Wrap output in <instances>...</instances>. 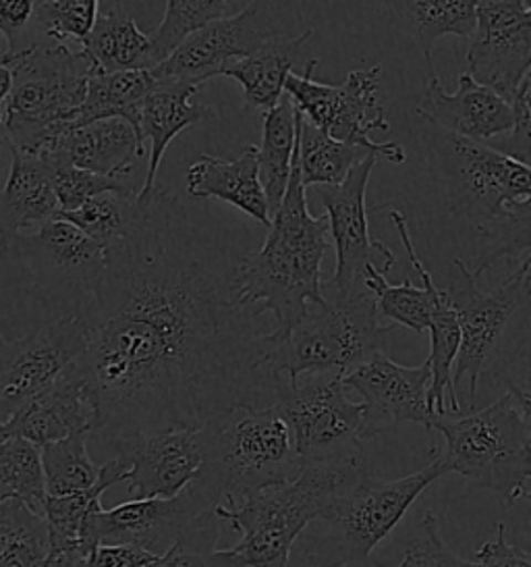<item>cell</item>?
Listing matches in <instances>:
<instances>
[{"mask_svg": "<svg viewBox=\"0 0 531 567\" xmlns=\"http://www.w3.org/2000/svg\"><path fill=\"white\" fill-rule=\"evenodd\" d=\"M11 151V171L0 189V258L17 235L32 234L59 213L50 168L40 154Z\"/></svg>", "mask_w": 531, "mask_h": 567, "instance_id": "d4e9b609", "label": "cell"}, {"mask_svg": "<svg viewBox=\"0 0 531 567\" xmlns=\"http://www.w3.org/2000/svg\"><path fill=\"white\" fill-rule=\"evenodd\" d=\"M314 30L308 28L295 38H274L262 49L239 59L222 71L220 78H229L243 90V109L272 111L284 94V82L293 73L299 61L305 56Z\"/></svg>", "mask_w": 531, "mask_h": 567, "instance_id": "4316f807", "label": "cell"}, {"mask_svg": "<svg viewBox=\"0 0 531 567\" xmlns=\"http://www.w3.org/2000/svg\"><path fill=\"white\" fill-rule=\"evenodd\" d=\"M96 429V403L75 360L65 372L28 401L15 416L0 426L2 436H21L42 447L71 434H92Z\"/></svg>", "mask_w": 531, "mask_h": 567, "instance_id": "7402d4cb", "label": "cell"}, {"mask_svg": "<svg viewBox=\"0 0 531 567\" xmlns=\"http://www.w3.org/2000/svg\"><path fill=\"white\" fill-rule=\"evenodd\" d=\"M347 391L362 398L365 424L376 439L391 426L419 424L431 439L434 412L428 401L430 367H403L386 353H376L343 377Z\"/></svg>", "mask_w": 531, "mask_h": 567, "instance_id": "d6986e66", "label": "cell"}, {"mask_svg": "<svg viewBox=\"0 0 531 567\" xmlns=\"http://www.w3.org/2000/svg\"><path fill=\"white\" fill-rule=\"evenodd\" d=\"M156 80V78H154ZM198 85L156 80L142 106L139 142H149L146 182L137 192V202L146 204L156 187V175L170 142L185 130L216 117L215 111L196 101Z\"/></svg>", "mask_w": 531, "mask_h": 567, "instance_id": "cb8c5ba5", "label": "cell"}, {"mask_svg": "<svg viewBox=\"0 0 531 567\" xmlns=\"http://www.w3.org/2000/svg\"><path fill=\"white\" fill-rule=\"evenodd\" d=\"M378 163L376 154H369L345 177V182L320 189V202L326 210L331 246L336 254V267L324 291L339 298L364 293L367 268H381L388 272L395 267V254L382 241L369 237L365 192L372 171Z\"/></svg>", "mask_w": 531, "mask_h": 567, "instance_id": "9a60e30c", "label": "cell"}, {"mask_svg": "<svg viewBox=\"0 0 531 567\" xmlns=\"http://www.w3.org/2000/svg\"><path fill=\"white\" fill-rule=\"evenodd\" d=\"M158 557L137 545H96L85 555V567H152Z\"/></svg>", "mask_w": 531, "mask_h": 567, "instance_id": "7dc6e473", "label": "cell"}, {"mask_svg": "<svg viewBox=\"0 0 531 567\" xmlns=\"http://www.w3.org/2000/svg\"><path fill=\"white\" fill-rule=\"evenodd\" d=\"M4 343H7V339H4L2 333H0V351H2V348H4Z\"/></svg>", "mask_w": 531, "mask_h": 567, "instance_id": "816d5d0a", "label": "cell"}, {"mask_svg": "<svg viewBox=\"0 0 531 567\" xmlns=\"http://www.w3.org/2000/svg\"><path fill=\"white\" fill-rule=\"evenodd\" d=\"M329 248V220L314 217L308 206L295 137L291 177L264 246L241 256L235 270L237 300L270 317V341L289 333L310 303L324 300L322 262Z\"/></svg>", "mask_w": 531, "mask_h": 567, "instance_id": "7a4b0ae2", "label": "cell"}, {"mask_svg": "<svg viewBox=\"0 0 531 567\" xmlns=\"http://www.w3.org/2000/svg\"><path fill=\"white\" fill-rule=\"evenodd\" d=\"M125 464L135 499H168L201 474L206 445L201 429L137 433L111 445Z\"/></svg>", "mask_w": 531, "mask_h": 567, "instance_id": "ffe728a7", "label": "cell"}, {"mask_svg": "<svg viewBox=\"0 0 531 567\" xmlns=\"http://www.w3.org/2000/svg\"><path fill=\"white\" fill-rule=\"evenodd\" d=\"M528 384H507L494 403L448 422L436 417L434 433L445 436L440 455L448 474L498 495L507 507L530 497L531 416Z\"/></svg>", "mask_w": 531, "mask_h": 567, "instance_id": "277c9868", "label": "cell"}, {"mask_svg": "<svg viewBox=\"0 0 531 567\" xmlns=\"http://www.w3.org/2000/svg\"><path fill=\"white\" fill-rule=\"evenodd\" d=\"M0 439H2V433H0Z\"/></svg>", "mask_w": 531, "mask_h": 567, "instance_id": "db71d44e", "label": "cell"}, {"mask_svg": "<svg viewBox=\"0 0 531 567\" xmlns=\"http://www.w3.org/2000/svg\"><path fill=\"white\" fill-rule=\"evenodd\" d=\"M298 137V111L291 99L282 94L281 102L264 113L262 146L258 148V175L264 189L270 218L279 210L293 167Z\"/></svg>", "mask_w": 531, "mask_h": 567, "instance_id": "836d02e7", "label": "cell"}, {"mask_svg": "<svg viewBox=\"0 0 531 567\" xmlns=\"http://www.w3.org/2000/svg\"><path fill=\"white\" fill-rule=\"evenodd\" d=\"M369 154L374 152L365 151L355 144L336 142L322 134L298 113L299 175L305 189L310 185L332 187L343 184L348 173Z\"/></svg>", "mask_w": 531, "mask_h": 567, "instance_id": "e575fe53", "label": "cell"}, {"mask_svg": "<svg viewBox=\"0 0 531 567\" xmlns=\"http://www.w3.org/2000/svg\"><path fill=\"white\" fill-rule=\"evenodd\" d=\"M127 478V464L115 455L106 464L100 466V476L96 484H92L85 491L69 493L61 497L46 495L42 505V516L49 524L50 545L52 555L61 553H82L83 526L94 509L102 507V495L118 483H125Z\"/></svg>", "mask_w": 531, "mask_h": 567, "instance_id": "4dcf8cb0", "label": "cell"}, {"mask_svg": "<svg viewBox=\"0 0 531 567\" xmlns=\"http://www.w3.org/2000/svg\"><path fill=\"white\" fill-rule=\"evenodd\" d=\"M317 63V59H310L301 75L291 73L284 82V94L301 117L336 142L362 146L393 165H403L407 154L400 144H376L372 140L374 132L388 130L386 104L381 96V65L355 69L343 84L329 85L315 82Z\"/></svg>", "mask_w": 531, "mask_h": 567, "instance_id": "7c38bea8", "label": "cell"}, {"mask_svg": "<svg viewBox=\"0 0 531 567\" xmlns=\"http://www.w3.org/2000/svg\"><path fill=\"white\" fill-rule=\"evenodd\" d=\"M80 47L92 69L102 73L152 71L156 68L149 35L139 30L118 0L104 13H98L92 32Z\"/></svg>", "mask_w": 531, "mask_h": 567, "instance_id": "f546056e", "label": "cell"}, {"mask_svg": "<svg viewBox=\"0 0 531 567\" xmlns=\"http://www.w3.org/2000/svg\"><path fill=\"white\" fill-rule=\"evenodd\" d=\"M146 146L125 118H100L80 127H71L52 140L40 156L65 161L73 167L118 177L132 173L144 156Z\"/></svg>", "mask_w": 531, "mask_h": 567, "instance_id": "603a6c76", "label": "cell"}, {"mask_svg": "<svg viewBox=\"0 0 531 567\" xmlns=\"http://www.w3.org/2000/svg\"><path fill=\"white\" fill-rule=\"evenodd\" d=\"M469 40L465 73L511 102L531 75V0H478Z\"/></svg>", "mask_w": 531, "mask_h": 567, "instance_id": "ac0fdd59", "label": "cell"}, {"mask_svg": "<svg viewBox=\"0 0 531 567\" xmlns=\"http://www.w3.org/2000/svg\"><path fill=\"white\" fill-rule=\"evenodd\" d=\"M40 0H0V35L7 51L0 54V65H11L19 54L44 42L38 34Z\"/></svg>", "mask_w": 531, "mask_h": 567, "instance_id": "7bdbcfd3", "label": "cell"}, {"mask_svg": "<svg viewBox=\"0 0 531 567\" xmlns=\"http://www.w3.org/2000/svg\"><path fill=\"white\" fill-rule=\"evenodd\" d=\"M398 567H476L473 561H465L448 549L438 517L431 512L421 517L419 536L405 550V557Z\"/></svg>", "mask_w": 531, "mask_h": 567, "instance_id": "ee69618b", "label": "cell"}, {"mask_svg": "<svg viewBox=\"0 0 531 567\" xmlns=\"http://www.w3.org/2000/svg\"><path fill=\"white\" fill-rule=\"evenodd\" d=\"M80 315L52 318L0 351V426L49 389L85 350Z\"/></svg>", "mask_w": 531, "mask_h": 567, "instance_id": "e0dca14e", "label": "cell"}, {"mask_svg": "<svg viewBox=\"0 0 531 567\" xmlns=\"http://www.w3.org/2000/svg\"><path fill=\"white\" fill-rule=\"evenodd\" d=\"M0 493L7 499L23 501L42 514L46 484L38 445L21 436L0 439Z\"/></svg>", "mask_w": 531, "mask_h": 567, "instance_id": "f35d334b", "label": "cell"}, {"mask_svg": "<svg viewBox=\"0 0 531 567\" xmlns=\"http://www.w3.org/2000/svg\"><path fill=\"white\" fill-rule=\"evenodd\" d=\"M445 474L448 467L440 455L419 472L395 481H381L365 472L320 517L331 528L329 533L299 536L289 567L369 559L372 550L393 534L419 495Z\"/></svg>", "mask_w": 531, "mask_h": 567, "instance_id": "ba28073f", "label": "cell"}, {"mask_svg": "<svg viewBox=\"0 0 531 567\" xmlns=\"http://www.w3.org/2000/svg\"><path fill=\"white\" fill-rule=\"evenodd\" d=\"M395 28L409 35L434 73L431 49L445 35L471 38L476 30L478 0H376Z\"/></svg>", "mask_w": 531, "mask_h": 567, "instance_id": "f1b7e54d", "label": "cell"}, {"mask_svg": "<svg viewBox=\"0 0 531 567\" xmlns=\"http://www.w3.org/2000/svg\"><path fill=\"white\" fill-rule=\"evenodd\" d=\"M391 220L403 241V248L409 256L412 267L415 268V272L419 275L424 285L415 287L409 279H405V284L391 285L386 279V272H382L381 268L369 267L365 277V289L374 296L378 317L393 320L395 327H405L415 333H426L430 327L431 308H434L438 287L431 279L430 270L419 260L415 251L405 215L400 210H393Z\"/></svg>", "mask_w": 531, "mask_h": 567, "instance_id": "83f0119b", "label": "cell"}, {"mask_svg": "<svg viewBox=\"0 0 531 567\" xmlns=\"http://www.w3.org/2000/svg\"><path fill=\"white\" fill-rule=\"evenodd\" d=\"M142 208L144 206L137 202L135 192L132 194L111 192L85 202L71 213H56V217L69 220L87 237L108 248L132 234L133 227L137 225L142 215Z\"/></svg>", "mask_w": 531, "mask_h": 567, "instance_id": "8d00e7d4", "label": "cell"}, {"mask_svg": "<svg viewBox=\"0 0 531 567\" xmlns=\"http://www.w3.org/2000/svg\"><path fill=\"white\" fill-rule=\"evenodd\" d=\"M100 0H40L38 34L44 42L82 44L98 18Z\"/></svg>", "mask_w": 531, "mask_h": 567, "instance_id": "60d3db41", "label": "cell"}, {"mask_svg": "<svg viewBox=\"0 0 531 567\" xmlns=\"http://www.w3.org/2000/svg\"><path fill=\"white\" fill-rule=\"evenodd\" d=\"M476 567H531L530 553L519 549L507 540V528L500 522L494 534L483 540L480 549L473 553Z\"/></svg>", "mask_w": 531, "mask_h": 567, "instance_id": "bcb514c9", "label": "cell"}, {"mask_svg": "<svg viewBox=\"0 0 531 567\" xmlns=\"http://www.w3.org/2000/svg\"><path fill=\"white\" fill-rule=\"evenodd\" d=\"M9 69L13 82L0 118V140L9 148L40 154L73 127L92 63L82 49L40 42L19 54Z\"/></svg>", "mask_w": 531, "mask_h": 567, "instance_id": "52a82bcc", "label": "cell"}, {"mask_svg": "<svg viewBox=\"0 0 531 567\" xmlns=\"http://www.w3.org/2000/svg\"><path fill=\"white\" fill-rule=\"evenodd\" d=\"M50 168V182L59 202V213H71L102 194H132L133 189L118 177H104L83 168L73 167L65 161L42 156Z\"/></svg>", "mask_w": 531, "mask_h": 567, "instance_id": "b9f144b4", "label": "cell"}, {"mask_svg": "<svg viewBox=\"0 0 531 567\" xmlns=\"http://www.w3.org/2000/svg\"><path fill=\"white\" fill-rule=\"evenodd\" d=\"M395 331V324H382L369 291L348 298L324 291V300L310 303L289 333L268 339L266 362L274 377L289 381L305 374L345 377L372 355L386 353Z\"/></svg>", "mask_w": 531, "mask_h": 567, "instance_id": "8992f818", "label": "cell"}, {"mask_svg": "<svg viewBox=\"0 0 531 567\" xmlns=\"http://www.w3.org/2000/svg\"><path fill=\"white\" fill-rule=\"evenodd\" d=\"M49 524L23 501L0 503V567H50Z\"/></svg>", "mask_w": 531, "mask_h": 567, "instance_id": "d590c367", "label": "cell"}, {"mask_svg": "<svg viewBox=\"0 0 531 567\" xmlns=\"http://www.w3.org/2000/svg\"><path fill=\"white\" fill-rule=\"evenodd\" d=\"M206 462L199 481L227 501V507L251 495L293 481L301 470L287 420L277 405H237L201 426Z\"/></svg>", "mask_w": 531, "mask_h": 567, "instance_id": "5b68a950", "label": "cell"}, {"mask_svg": "<svg viewBox=\"0 0 531 567\" xmlns=\"http://www.w3.org/2000/svg\"><path fill=\"white\" fill-rule=\"evenodd\" d=\"M187 194L198 200L227 202L270 227V210L258 175V146H246L235 161L201 154L187 168Z\"/></svg>", "mask_w": 531, "mask_h": 567, "instance_id": "484cf974", "label": "cell"}, {"mask_svg": "<svg viewBox=\"0 0 531 567\" xmlns=\"http://www.w3.org/2000/svg\"><path fill=\"white\" fill-rule=\"evenodd\" d=\"M2 501H7V497H4V495H2V493H0V503H2Z\"/></svg>", "mask_w": 531, "mask_h": 567, "instance_id": "f5cc1de1", "label": "cell"}, {"mask_svg": "<svg viewBox=\"0 0 531 567\" xmlns=\"http://www.w3.org/2000/svg\"><path fill=\"white\" fill-rule=\"evenodd\" d=\"M11 69L7 65H0V118H2V111H4V102L9 99V92H11Z\"/></svg>", "mask_w": 531, "mask_h": 567, "instance_id": "681fc988", "label": "cell"}, {"mask_svg": "<svg viewBox=\"0 0 531 567\" xmlns=\"http://www.w3.org/2000/svg\"><path fill=\"white\" fill-rule=\"evenodd\" d=\"M220 499L206 483L196 478L179 495L168 499H133L113 509H94L82 534L85 555L96 545H137L154 550L168 547L185 536L201 547L215 549L220 519L216 507Z\"/></svg>", "mask_w": 531, "mask_h": 567, "instance_id": "8fae6325", "label": "cell"}, {"mask_svg": "<svg viewBox=\"0 0 531 567\" xmlns=\"http://www.w3.org/2000/svg\"><path fill=\"white\" fill-rule=\"evenodd\" d=\"M455 200L476 231L500 239L497 262L530 251L531 168L492 146L447 134Z\"/></svg>", "mask_w": 531, "mask_h": 567, "instance_id": "9c48e42d", "label": "cell"}, {"mask_svg": "<svg viewBox=\"0 0 531 567\" xmlns=\"http://www.w3.org/2000/svg\"><path fill=\"white\" fill-rule=\"evenodd\" d=\"M530 254H523L513 272L494 287L481 289L480 277L455 260V277L447 287L448 300L455 306L461 324V343L452 368V384L467 381L469 408L476 405L481 377L494 364L517 310L530 298Z\"/></svg>", "mask_w": 531, "mask_h": 567, "instance_id": "4fadbf2b", "label": "cell"}, {"mask_svg": "<svg viewBox=\"0 0 531 567\" xmlns=\"http://www.w3.org/2000/svg\"><path fill=\"white\" fill-rule=\"evenodd\" d=\"M9 251H15L38 300L54 318L82 310L106 265V248L59 217L17 235Z\"/></svg>", "mask_w": 531, "mask_h": 567, "instance_id": "5bb4252c", "label": "cell"}, {"mask_svg": "<svg viewBox=\"0 0 531 567\" xmlns=\"http://www.w3.org/2000/svg\"><path fill=\"white\" fill-rule=\"evenodd\" d=\"M152 71H118L102 73L90 71L87 90L82 109L73 127H80L100 118H125L139 135V115L142 106L154 85Z\"/></svg>", "mask_w": 531, "mask_h": 567, "instance_id": "1f68e13d", "label": "cell"}, {"mask_svg": "<svg viewBox=\"0 0 531 567\" xmlns=\"http://www.w3.org/2000/svg\"><path fill=\"white\" fill-rule=\"evenodd\" d=\"M417 115L448 135L465 137L478 144H492L498 137L513 132L514 115L511 102L498 96L494 90L478 84L469 73L459 75L457 92H447L438 73H428L424 102Z\"/></svg>", "mask_w": 531, "mask_h": 567, "instance_id": "44dd1931", "label": "cell"}, {"mask_svg": "<svg viewBox=\"0 0 531 567\" xmlns=\"http://www.w3.org/2000/svg\"><path fill=\"white\" fill-rule=\"evenodd\" d=\"M50 567H85V555H82V553L52 555Z\"/></svg>", "mask_w": 531, "mask_h": 567, "instance_id": "c3c4849f", "label": "cell"}, {"mask_svg": "<svg viewBox=\"0 0 531 567\" xmlns=\"http://www.w3.org/2000/svg\"><path fill=\"white\" fill-rule=\"evenodd\" d=\"M132 234L106 248L77 312V358L108 445L137 433L201 429L237 405H274L277 377L260 315L237 300L232 258L154 187Z\"/></svg>", "mask_w": 531, "mask_h": 567, "instance_id": "6da1fadb", "label": "cell"}, {"mask_svg": "<svg viewBox=\"0 0 531 567\" xmlns=\"http://www.w3.org/2000/svg\"><path fill=\"white\" fill-rule=\"evenodd\" d=\"M430 389L428 401L436 417H445L448 410L452 414L461 412L459 393L452 384V368L461 343V324L455 306L448 300L447 291L438 289L431 308L430 327Z\"/></svg>", "mask_w": 531, "mask_h": 567, "instance_id": "d6a6232c", "label": "cell"}, {"mask_svg": "<svg viewBox=\"0 0 531 567\" xmlns=\"http://www.w3.org/2000/svg\"><path fill=\"white\" fill-rule=\"evenodd\" d=\"M274 405L289 424L301 466L365 457L364 443L372 436L364 405L348 400L343 374L277 377Z\"/></svg>", "mask_w": 531, "mask_h": 567, "instance_id": "30bf717a", "label": "cell"}, {"mask_svg": "<svg viewBox=\"0 0 531 567\" xmlns=\"http://www.w3.org/2000/svg\"><path fill=\"white\" fill-rule=\"evenodd\" d=\"M365 472V457L303 464L289 483L264 488L235 507L218 505L216 517L229 522L241 536L232 553L243 567H289L299 536Z\"/></svg>", "mask_w": 531, "mask_h": 567, "instance_id": "3957f363", "label": "cell"}, {"mask_svg": "<svg viewBox=\"0 0 531 567\" xmlns=\"http://www.w3.org/2000/svg\"><path fill=\"white\" fill-rule=\"evenodd\" d=\"M90 434L77 433L40 447L46 495L61 497L96 484L100 466L87 451Z\"/></svg>", "mask_w": 531, "mask_h": 567, "instance_id": "74e56055", "label": "cell"}, {"mask_svg": "<svg viewBox=\"0 0 531 567\" xmlns=\"http://www.w3.org/2000/svg\"><path fill=\"white\" fill-rule=\"evenodd\" d=\"M312 567H378L374 566L369 559H351V561H339V564H322V566Z\"/></svg>", "mask_w": 531, "mask_h": 567, "instance_id": "f907efd6", "label": "cell"}, {"mask_svg": "<svg viewBox=\"0 0 531 567\" xmlns=\"http://www.w3.org/2000/svg\"><path fill=\"white\" fill-rule=\"evenodd\" d=\"M152 567H243V564L232 549H191L183 540H175Z\"/></svg>", "mask_w": 531, "mask_h": 567, "instance_id": "f6af8a7d", "label": "cell"}, {"mask_svg": "<svg viewBox=\"0 0 531 567\" xmlns=\"http://www.w3.org/2000/svg\"><path fill=\"white\" fill-rule=\"evenodd\" d=\"M279 35L270 0H251L239 13L215 19L185 38L166 61L152 69V75L199 87Z\"/></svg>", "mask_w": 531, "mask_h": 567, "instance_id": "2e32d148", "label": "cell"}, {"mask_svg": "<svg viewBox=\"0 0 531 567\" xmlns=\"http://www.w3.org/2000/svg\"><path fill=\"white\" fill-rule=\"evenodd\" d=\"M229 0H166L165 18L149 35L156 68L170 56L185 38L225 16ZM154 68V69H156Z\"/></svg>", "mask_w": 531, "mask_h": 567, "instance_id": "ab89813d", "label": "cell"}]
</instances>
